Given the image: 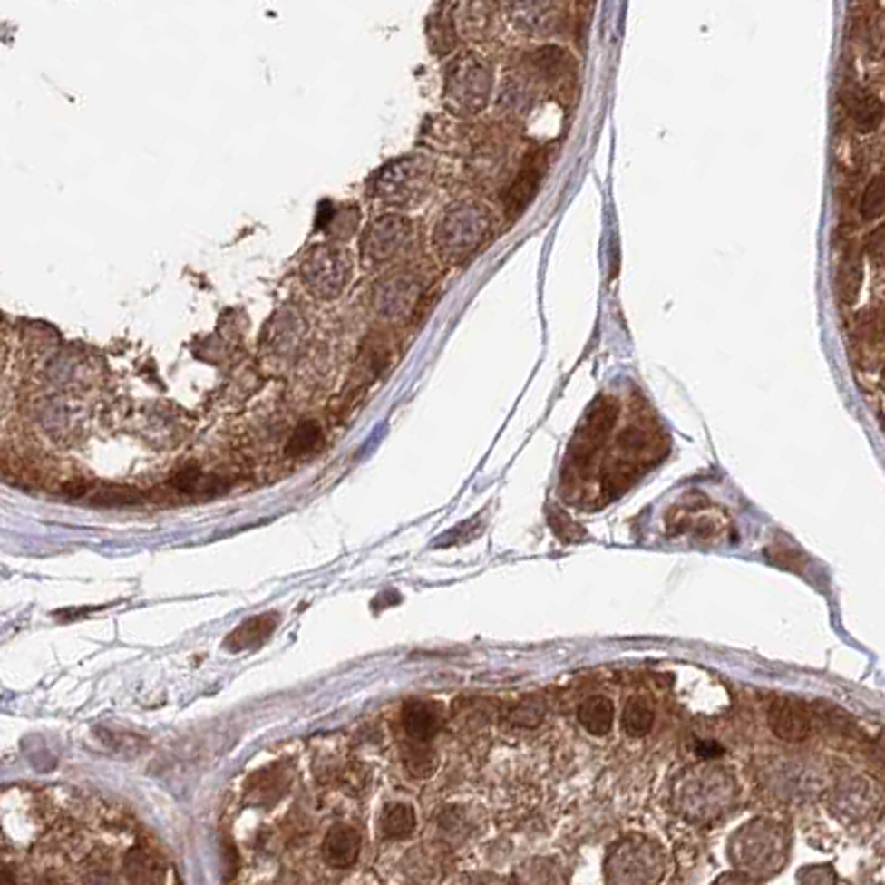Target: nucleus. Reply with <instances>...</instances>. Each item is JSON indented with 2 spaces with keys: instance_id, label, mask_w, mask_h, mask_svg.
Wrapping results in <instances>:
<instances>
[{
  "instance_id": "nucleus-21",
  "label": "nucleus",
  "mask_w": 885,
  "mask_h": 885,
  "mask_svg": "<svg viewBox=\"0 0 885 885\" xmlns=\"http://www.w3.org/2000/svg\"><path fill=\"white\" fill-rule=\"evenodd\" d=\"M653 724L655 715L650 710V705H646L639 699H633L626 704L624 713H621V728H624L626 734H630V737H644V734L650 733Z\"/></svg>"
},
{
  "instance_id": "nucleus-18",
  "label": "nucleus",
  "mask_w": 885,
  "mask_h": 885,
  "mask_svg": "<svg viewBox=\"0 0 885 885\" xmlns=\"http://www.w3.org/2000/svg\"><path fill=\"white\" fill-rule=\"evenodd\" d=\"M569 61L570 58L564 49L555 47V44H546V47L537 49L530 56V67L544 81H555V78L564 76L566 69H569Z\"/></svg>"
},
{
  "instance_id": "nucleus-4",
  "label": "nucleus",
  "mask_w": 885,
  "mask_h": 885,
  "mask_svg": "<svg viewBox=\"0 0 885 885\" xmlns=\"http://www.w3.org/2000/svg\"><path fill=\"white\" fill-rule=\"evenodd\" d=\"M730 857L742 872L773 874L785 861V832L779 823L757 822L744 825L730 843Z\"/></svg>"
},
{
  "instance_id": "nucleus-12",
  "label": "nucleus",
  "mask_w": 885,
  "mask_h": 885,
  "mask_svg": "<svg viewBox=\"0 0 885 885\" xmlns=\"http://www.w3.org/2000/svg\"><path fill=\"white\" fill-rule=\"evenodd\" d=\"M768 725L779 739L802 742L810 733V719L797 701L777 699L768 710Z\"/></svg>"
},
{
  "instance_id": "nucleus-20",
  "label": "nucleus",
  "mask_w": 885,
  "mask_h": 885,
  "mask_svg": "<svg viewBox=\"0 0 885 885\" xmlns=\"http://www.w3.org/2000/svg\"><path fill=\"white\" fill-rule=\"evenodd\" d=\"M861 256L850 248V251H845L841 267H839V293H841L845 302L857 300L859 288H861Z\"/></svg>"
},
{
  "instance_id": "nucleus-14",
  "label": "nucleus",
  "mask_w": 885,
  "mask_h": 885,
  "mask_svg": "<svg viewBox=\"0 0 885 885\" xmlns=\"http://www.w3.org/2000/svg\"><path fill=\"white\" fill-rule=\"evenodd\" d=\"M850 121L854 122V129L859 133H872L881 127L883 122V102L877 93L868 92V89H857L852 92L848 101Z\"/></svg>"
},
{
  "instance_id": "nucleus-5",
  "label": "nucleus",
  "mask_w": 885,
  "mask_h": 885,
  "mask_svg": "<svg viewBox=\"0 0 885 885\" xmlns=\"http://www.w3.org/2000/svg\"><path fill=\"white\" fill-rule=\"evenodd\" d=\"M353 262L349 251L336 242L309 248L300 265V280L317 300H337L351 285Z\"/></svg>"
},
{
  "instance_id": "nucleus-9",
  "label": "nucleus",
  "mask_w": 885,
  "mask_h": 885,
  "mask_svg": "<svg viewBox=\"0 0 885 885\" xmlns=\"http://www.w3.org/2000/svg\"><path fill=\"white\" fill-rule=\"evenodd\" d=\"M362 845L365 841L355 825L336 822L320 837L317 854L329 870H351L360 859Z\"/></svg>"
},
{
  "instance_id": "nucleus-8",
  "label": "nucleus",
  "mask_w": 885,
  "mask_h": 885,
  "mask_svg": "<svg viewBox=\"0 0 885 885\" xmlns=\"http://www.w3.org/2000/svg\"><path fill=\"white\" fill-rule=\"evenodd\" d=\"M619 415V404L608 395H601L586 411L584 420L577 426L573 442L569 446V460L575 466H588L590 460L599 453L606 437L613 431Z\"/></svg>"
},
{
  "instance_id": "nucleus-11",
  "label": "nucleus",
  "mask_w": 885,
  "mask_h": 885,
  "mask_svg": "<svg viewBox=\"0 0 885 885\" xmlns=\"http://www.w3.org/2000/svg\"><path fill=\"white\" fill-rule=\"evenodd\" d=\"M306 336V322L300 316V311L285 309L276 313L271 326L267 333V349L277 355V360H291L297 349L302 346V340Z\"/></svg>"
},
{
  "instance_id": "nucleus-1",
  "label": "nucleus",
  "mask_w": 885,
  "mask_h": 885,
  "mask_svg": "<svg viewBox=\"0 0 885 885\" xmlns=\"http://www.w3.org/2000/svg\"><path fill=\"white\" fill-rule=\"evenodd\" d=\"M493 213L481 202H455L442 211L433 227V247L437 256L451 265L469 260L489 238Z\"/></svg>"
},
{
  "instance_id": "nucleus-16",
  "label": "nucleus",
  "mask_w": 885,
  "mask_h": 885,
  "mask_svg": "<svg viewBox=\"0 0 885 885\" xmlns=\"http://www.w3.org/2000/svg\"><path fill=\"white\" fill-rule=\"evenodd\" d=\"M417 828L415 810L409 803L393 802L386 803L380 817V832L384 839L391 841H400V839L411 837Z\"/></svg>"
},
{
  "instance_id": "nucleus-6",
  "label": "nucleus",
  "mask_w": 885,
  "mask_h": 885,
  "mask_svg": "<svg viewBox=\"0 0 885 885\" xmlns=\"http://www.w3.org/2000/svg\"><path fill=\"white\" fill-rule=\"evenodd\" d=\"M417 240L415 225L402 213H384L362 236V260L369 268H384L404 260Z\"/></svg>"
},
{
  "instance_id": "nucleus-15",
  "label": "nucleus",
  "mask_w": 885,
  "mask_h": 885,
  "mask_svg": "<svg viewBox=\"0 0 885 885\" xmlns=\"http://www.w3.org/2000/svg\"><path fill=\"white\" fill-rule=\"evenodd\" d=\"M513 18L524 34H544L553 23V0H513Z\"/></svg>"
},
{
  "instance_id": "nucleus-22",
  "label": "nucleus",
  "mask_w": 885,
  "mask_h": 885,
  "mask_svg": "<svg viewBox=\"0 0 885 885\" xmlns=\"http://www.w3.org/2000/svg\"><path fill=\"white\" fill-rule=\"evenodd\" d=\"M883 207H885V178L883 173H877L874 178H870L868 187H865L859 211H861V218L865 222H872L883 216Z\"/></svg>"
},
{
  "instance_id": "nucleus-26",
  "label": "nucleus",
  "mask_w": 885,
  "mask_h": 885,
  "mask_svg": "<svg viewBox=\"0 0 885 885\" xmlns=\"http://www.w3.org/2000/svg\"><path fill=\"white\" fill-rule=\"evenodd\" d=\"M724 753V748H719L717 744H701L699 745V754H704V757H719V754Z\"/></svg>"
},
{
  "instance_id": "nucleus-10",
  "label": "nucleus",
  "mask_w": 885,
  "mask_h": 885,
  "mask_svg": "<svg viewBox=\"0 0 885 885\" xmlns=\"http://www.w3.org/2000/svg\"><path fill=\"white\" fill-rule=\"evenodd\" d=\"M544 173H546L544 153H530L520 171H517L515 180L511 182L509 189H506L504 209L506 213H509L511 220H517V218L529 209L530 200H533L537 189L541 185Z\"/></svg>"
},
{
  "instance_id": "nucleus-17",
  "label": "nucleus",
  "mask_w": 885,
  "mask_h": 885,
  "mask_svg": "<svg viewBox=\"0 0 885 885\" xmlns=\"http://www.w3.org/2000/svg\"><path fill=\"white\" fill-rule=\"evenodd\" d=\"M577 719L595 737H604L610 733L615 721V708L606 697H590L577 710Z\"/></svg>"
},
{
  "instance_id": "nucleus-25",
  "label": "nucleus",
  "mask_w": 885,
  "mask_h": 885,
  "mask_svg": "<svg viewBox=\"0 0 885 885\" xmlns=\"http://www.w3.org/2000/svg\"><path fill=\"white\" fill-rule=\"evenodd\" d=\"M865 247H868L870 260H872L877 267H881V262H883V227L881 225H879L872 233H870L868 245Z\"/></svg>"
},
{
  "instance_id": "nucleus-13",
  "label": "nucleus",
  "mask_w": 885,
  "mask_h": 885,
  "mask_svg": "<svg viewBox=\"0 0 885 885\" xmlns=\"http://www.w3.org/2000/svg\"><path fill=\"white\" fill-rule=\"evenodd\" d=\"M440 713L435 710V705L426 704V701H411L402 710V728L413 742L429 744L440 733Z\"/></svg>"
},
{
  "instance_id": "nucleus-2",
  "label": "nucleus",
  "mask_w": 885,
  "mask_h": 885,
  "mask_svg": "<svg viewBox=\"0 0 885 885\" xmlns=\"http://www.w3.org/2000/svg\"><path fill=\"white\" fill-rule=\"evenodd\" d=\"M433 189V169L424 158L404 156L389 162L375 173L371 185V193L377 202L400 209H417Z\"/></svg>"
},
{
  "instance_id": "nucleus-19",
  "label": "nucleus",
  "mask_w": 885,
  "mask_h": 885,
  "mask_svg": "<svg viewBox=\"0 0 885 885\" xmlns=\"http://www.w3.org/2000/svg\"><path fill=\"white\" fill-rule=\"evenodd\" d=\"M320 444H322V429L316 424V422L306 420V422H300V424L296 426V431L291 433V437H288L285 446V453L297 460V457L311 455Z\"/></svg>"
},
{
  "instance_id": "nucleus-23",
  "label": "nucleus",
  "mask_w": 885,
  "mask_h": 885,
  "mask_svg": "<svg viewBox=\"0 0 885 885\" xmlns=\"http://www.w3.org/2000/svg\"><path fill=\"white\" fill-rule=\"evenodd\" d=\"M526 83L529 81L515 76V78H509V81L504 83V87H501L500 101H501V104H504V107H509L513 113L529 112L530 101H533V93H530L529 84Z\"/></svg>"
},
{
  "instance_id": "nucleus-3",
  "label": "nucleus",
  "mask_w": 885,
  "mask_h": 885,
  "mask_svg": "<svg viewBox=\"0 0 885 885\" xmlns=\"http://www.w3.org/2000/svg\"><path fill=\"white\" fill-rule=\"evenodd\" d=\"M493 93V69L477 53H462L446 67L444 101L457 116L484 112Z\"/></svg>"
},
{
  "instance_id": "nucleus-7",
  "label": "nucleus",
  "mask_w": 885,
  "mask_h": 885,
  "mask_svg": "<svg viewBox=\"0 0 885 885\" xmlns=\"http://www.w3.org/2000/svg\"><path fill=\"white\" fill-rule=\"evenodd\" d=\"M424 293V280L411 268H395L371 288V309L380 320L400 322L415 311Z\"/></svg>"
},
{
  "instance_id": "nucleus-24",
  "label": "nucleus",
  "mask_w": 885,
  "mask_h": 885,
  "mask_svg": "<svg viewBox=\"0 0 885 885\" xmlns=\"http://www.w3.org/2000/svg\"><path fill=\"white\" fill-rule=\"evenodd\" d=\"M491 27H493V7H489L484 0H477L473 7H471L469 32L475 38H484L491 34Z\"/></svg>"
}]
</instances>
